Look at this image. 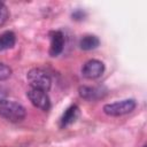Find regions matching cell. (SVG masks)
Instances as JSON below:
<instances>
[{"instance_id":"3","label":"cell","mask_w":147,"mask_h":147,"mask_svg":"<svg viewBox=\"0 0 147 147\" xmlns=\"http://www.w3.org/2000/svg\"><path fill=\"white\" fill-rule=\"evenodd\" d=\"M136 106H137V103L133 99H125V100L105 105L103 111L108 116H122V115L131 113L136 108Z\"/></svg>"},{"instance_id":"9","label":"cell","mask_w":147,"mask_h":147,"mask_svg":"<svg viewBox=\"0 0 147 147\" xmlns=\"http://www.w3.org/2000/svg\"><path fill=\"white\" fill-rule=\"evenodd\" d=\"M16 42V37L13 31H5L0 33V51L13 48Z\"/></svg>"},{"instance_id":"2","label":"cell","mask_w":147,"mask_h":147,"mask_svg":"<svg viewBox=\"0 0 147 147\" xmlns=\"http://www.w3.org/2000/svg\"><path fill=\"white\" fill-rule=\"evenodd\" d=\"M26 78H28V82L30 84V87H32V88L41 90V91H45V92H47L51 88L52 79H51L49 75L40 68L31 69L28 72Z\"/></svg>"},{"instance_id":"8","label":"cell","mask_w":147,"mask_h":147,"mask_svg":"<svg viewBox=\"0 0 147 147\" xmlns=\"http://www.w3.org/2000/svg\"><path fill=\"white\" fill-rule=\"evenodd\" d=\"M78 116H79V108H78L76 105L70 106V107L63 113V115H62V117H61V122H60L61 126H62V127H65V126L72 124L74 122H76V119L78 118Z\"/></svg>"},{"instance_id":"7","label":"cell","mask_w":147,"mask_h":147,"mask_svg":"<svg viewBox=\"0 0 147 147\" xmlns=\"http://www.w3.org/2000/svg\"><path fill=\"white\" fill-rule=\"evenodd\" d=\"M79 95L85 99V100H90V101H93V100H98L100 98L103 96V90L102 87H98V86H80L79 87Z\"/></svg>"},{"instance_id":"12","label":"cell","mask_w":147,"mask_h":147,"mask_svg":"<svg viewBox=\"0 0 147 147\" xmlns=\"http://www.w3.org/2000/svg\"><path fill=\"white\" fill-rule=\"evenodd\" d=\"M8 16H9V11L6 5L0 1V26H2L6 23V21L8 20Z\"/></svg>"},{"instance_id":"5","label":"cell","mask_w":147,"mask_h":147,"mask_svg":"<svg viewBox=\"0 0 147 147\" xmlns=\"http://www.w3.org/2000/svg\"><path fill=\"white\" fill-rule=\"evenodd\" d=\"M105 71V65L101 61L99 60H90L87 61L83 69H82V74L84 77L88 78V79H95V78H99Z\"/></svg>"},{"instance_id":"6","label":"cell","mask_w":147,"mask_h":147,"mask_svg":"<svg viewBox=\"0 0 147 147\" xmlns=\"http://www.w3.org/2000/svg\"><path fill=\"white\" fill-rule=\"evenodd\" d=\"M51 39V47H49V54L51 56H57L64 47V37L61 31H52L49 33Z\"/></svg>"},{"instance_id":"1","label":"cell","mask_w":147,"mask_h":147,"mask_svg":"<svg viewBox=\"0 0 147 147\" xmlns=\"http://www.w3.org/2000/svg\"><path fill=\"white\" fill-rule=\"evenodd\" d=\"M0 116L9 122H21L25 117V109L16 101L0 99Z\"/></svg>"},{"instance_id":"11","label":"cell","mask_w":147,"mask_h":147,"mask_svg":"<svg viewBox=\"0 0 147 147\" xmlns=\"http://www.w3.org/2000/svg\"><path fill=\"white\" fill-rule=\"evenodd\" d=\"M10 75H11V69L7 64L0 62V80H5L9 78Z\"/></svg>"},{"instance_id":"4","label":"cell","mask_w":147,"mask_h":147,"mask_svg":"<svg viewBox=\"0 0 147 147\" xmlns=\"http://www.w3.org/2000/svg\"><path fill=\"white\" fill-rule=\"evenodd\" d=\"M26 95H28L30 102L34 107H37L41 110H48L51 108V100L45 91L30 87L29 91L26 92Z\"/></svg>"},{"instance_id":"10","label":"cell","mask_w":147,"mask_h":147,"mask_svg":"<svg viewBox=\"0 0 147 147\" xmlns=\"http://www.w3.org/2000/svg\"><path fill=\"white\" fill-rule=\"evenodd\" d=\"M100 45V40L96 36H93V34H86L84 36L80 41H79V46L84 51H91V49H94L96 48L98 46Z\"/></svg>"}]
</instances>
